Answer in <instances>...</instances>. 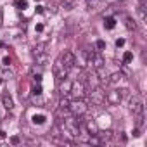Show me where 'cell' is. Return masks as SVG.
Wrapping results in <instances>:
<instances>
[{
    "instance_id": "cell-1",
    "label": "cell",
    "mask_w": 147,
    "mask_h": 147,
    "mask_svg": "<svg viewBox=\"0 0 147 147\" xmlns=\"http://www.w3.org/2000/svg\"><path fill=\"white\" fill-rule=\"evenodd\" d=\"M67 111H69L73 116L82 118V116H85V114H87V111H88V106H87V102H83L82 99H73V100H69Z\"/></svg>"
},
{
    "instance_id": "cell-2",
    "label": "cell",
    "mask_w": 147,
    "mask_h": 147,
    "mask_svg": "<svg viewBox=\"0 0 147 147\" xmlns=\"http://www.w3.org/2000/svg\"><path fill=\"white\" fill-rule=\"evenodd\" d=\"M62 128H64V131H66V133H69L71 137H78V135H80V131H82V128H80V123H78L76 116H73V114H71L69 118H64Z\"/></svg>"
},
{
    "instance_id": "cell-3",
    "label": "cell",
    "mask_w": 147,
    "mask_h": 147,
    "mask_svg": "<svg viewBox=\"0 0 147 147\" xmlns=\"http://www.w3.org/2000/svg\"><path fill=\"white\" fill-rule=\"evenodd\" d=\"M83 54H85L87 64H88L92 69H99V67L104 66V57H102L99 52H95V50H88V49H87Z\"/></svg>"
},
{
    "instance_id": "cell-4",
    "label": "cell",
    "mask_w": 147,
    "mask_h": 147,
    "mask_svg": "<svg viewBox=\"0 0 147 147\" xmlns=\"http://www.w3.org/2000/svg\"><path fill=\"white\" fill-rule=\"evenodd\" d=\"M59 59H61V62H62V66H64V69H66L67 73H69L73 67H75V64H76V57H75V54L69 52V50H66L64 54H61Z\"/></svg>"
},
{
    "instance_id": "cell-5",
    "label": "cell",
    "mask_w": 147,
    "mask_h": 147,
    "mask_svg": "<svg viewBox=\"0 0 147 147\" xmlns=\"http://www.w3.org/2000/svg\"><path fill=\"white\" fill-rule=\"evenodd\" d=\"M85 94V83L82 80H75L71 82V88H69V95H73L75 99H82Z\"/></svg>"
},
{
    "instance_id": "cell-6",
    "label": "cell",
    "mask_w": 147,
    "mask_h": 147,
    "mask_svg": "<svg viewBox=\"0 0 147 147\" xmlns=\"http://www.w3.org/2000/svg\"><path fill=\"white\" fill-rule=\"evenodd\" d=\"M123 95H125V90H111V92H107V95H106V100L111 104V106H118L121 100H123Z\"/></svg>"
},
{
    "instance_id": "cell-7",
    "label": "cell",
    "mask_w": 147,
    "mask_h": 147,
    "mask_svg": "<svg viewBox=\"0 0 147 147\" xmlns=\"http://www.w3.org/2000/svg\"><path fill=\"white\" fill-rule=\"evenodd\" d=\"M90 100H92V104L100 106V104L106 102V94H104L99 87H95V88H92V92H90Z\"/></svg>"
},
{
    "instance_id": "cell-8",
    "label": "cell",
    "mask_w": 147,
    "mask_h": 147,
    "mask_svg": "<svg viewBox=\"0 0 147 147\" xmlns=\"http://www.w3.org/2000/svg\"><path fill=\"white\" fill-rule=\"evenodd\" d=\"M54 75H55V78H57V82H61L62 78H66L67 76V71L64 69V66H62V62H61V59L57 57L55 59V62H54Z\"/></svg>"
},
{
    "instance_id": "cell-9",
    "label": "cell",
    "mask_w": 147,
    "mask_h": 147,
    "mask_svg": "<svg viewBox=\"0 0 147 147\" xmlns=\"http://www.w3.org/2000/svg\"><path fill=\"white\" fill-rule=\"evenodd\" d=\"M130 111H131V114L133 116H137V114H142L144 113V106H142V102H140V99H131V102H130Z\"/></svg>"
},
{
    "instance_id": "cell-10",
    "label": "cell",
    "mask_w": 147,
    "mask_h": 147,
    "mask_svg": "<svg viewBox=\"0 0 147 147\" xmlns=\"http://www.w3.org/2000/svg\"><path fill=\"white\" fill-rule=\"evenodd\" d=\"M69 88H71V80L62 78V80L59 82V92H61V95H62V97L69 95Z\"/></svg>"
},
{
    "instance_id": "cell-11",
    "label": "cell",
    "mask_w": 147,
    "mask_h": 147,
    "mask_svg": "<svg viewBox=\"0 0 147 147\" xmlns=\"http://www.w3.org/2000/svg\"><path fill=\"white\" fill-rule=\"evenodd\" d=\"M125 80V75L121 71H118V73H113V75L109 76V80H106L109 85H116V83H119V82H123Z\"/></svg>"
},
{
    "instance_id": "cell-12",
    "label": "cell",
    "mask_w": 147,
    "mask_h": 147,
    "mask_svg": "<svg viewBox=\"0 0 147 147\" xmlns=\"http://www.w3.org/2000/svg\"><path fill=\"white\" fill-rule=\"evenodd\" d=\"M47 49H49V43H47V42H40V43H36L35 49H33V57H35V55H40V54H45Z\"/></svg>"
},
{
    "instance_id": "cell-13",
    "label": "cell",
    "mask_w": 147,
    "mask_h": 147,
    "mask_svg": "<svg viewBox=\"0 0 147 147\" xmlns=\"http://www.w3.org/2000/svg\"><path fill=\"white\" fill-rule=\"evenodd\" d=\"M138 16H140L142 21H147V4H145V0H142L138 4Z\"/></svg>"
},
{
    "instance_id": "cell-14",
    "label": "cell",
    "mask_w": 147,
    "mask_h": 147,
    "mask_svg": "<svg viewBox=\"0 0 147 147\" xmlns=\"http://www.w3.org/2000/svg\"><path fill=\"white\" fill-rule=\"evenodd\" d=\"M2 104H4L5 109H12L14 107V100H12V97L9 94H2Z\"/></svg>"
},
{
    "instance_id": "cell-15",
    "label": "cell",
    "mask_w": 147,
    "mask_h": 147,
    "mask_svg": "<svg viewBox=\"0 0 147 147\" xmlns=\"http://www.w3.org/2000/svg\"><path fill=\"white\" fill-rule=\"evenodd\" d=\"M104 26H106L107 30H113V28L116 26V19H114L113 16H107V18L104 19Z\"/></svg>"
},
{
    "instance_id": "cell-16",
    "label": "cell",
    "mask_w": 147,
    "mask_h": 147,
    "mask_svg": "<svg viewBox=\"0 0 147 147\" xmlns=\"http://www.w3.org/2000/svg\"><path fill=\"white\" fill-rule=\"evenodd\" d=\"M76 2H78V0H62V7L66 11H71V9H75Z\"/></svg>"
},
{
    "instance_id": "cell-17",
    "label": "cell",
    "mask_w": 147,
    "mask_h": 147,
    "mask_svg": "<svg viewBox=\"0 0 147 147\" xmlns=\"http://www.w3.org/2000/svg\"><path fill=\"white\" fill-rule=\"evenodd\" d=\"M31 102H33L35 106H43V104H45V100L42 99V94H33V97H31Z\"/></svg>"
},
{
    "instance_id": "cell-18",
    "label": "cell",
    "mask_w": 147,
    "mask_h": 147,
    "mask_svg": "<svg viewBox=\"0 0 147 147\" xmlns=\"http://www.w3.org/2000/svg\"><path fill=\"white\" fill-rule=\"evenodd\" d=\"M45 119H47V118H45L43 114H35V116L31 118V123H33V125H43Z\"/></svg>"
},
{
    "instance_id": "cell-19",
    "label": "cell",
    "mask_w": 147,
    "mask_h": 147,
    "mask_svg": "<svg viewBox=\"0 0 147 147\" xmlns=\"http://www.w3.org/2000/svg\"><path fill=\"white\" fill-rule=\"evenodd\" d=\"M87 128H88L90 135H97V131H99V128H97V125H95L94 121H88V123H87Z\"/></svg>"
},
{
    "instance_id": "cell-20",
    "label": "cell",
    "mask_w": 147,
    "mask_h": 147,
    "mask_svg": "<svg viewBox=\"0 0 147 147\" xmlns=\"http://www.w3.org/2000/svg\"><path fill=\"white\" fill-rule=\"evenodd\" d=\"M102 2H104V0H87V4H88V7H90V9H95V7H99Z\"/></svg>"
},
{
    "instance_id": "cell-21",
    "label": "cell",
    "mask_w": 147,
    "mask_h": 147,
    "mask_svg": "<svg viewBox=\"0 0 147 147\" xmlns=\"http://www.w3.org/2000/svg\"><path fill=\"white\" fill-rule=\"evenodd\" d=\"M125 21H126V28H128L130 31H131V30H137V24H135V21H133L131 18H126Z\"/></svg>"
},
{
    "instance_id": "cell-22",
    "label": "cell",
    "mask_w": 147,
    "mask_h": 147,
    "mask_svg": "<svg viewBox=\"0 0 147 147\" xmlns=\"http://www.w3.org/2000/svg\"><path fill=\"white\" fill-rule=\"evenodd\" d=\"M131 61H133V54H131V52H125V54H123V62L128 64V62H131Z\"/></svg>"
},
{
    "instance_id": "cell-23",
    "label": "cell",
    "mask_w": 147,
    "mask_h": 147,
    "mask_svg": "<svg viewBox=\"0 0 147 147\" xmlns=\"http://www.w3.org/2000/svg\"><path fill=\"white\" fill-rule=\"evenodd\" d=\"M16 5H18V9H19V11H24V9L28 7V2H26V0H18Z\"/></svg>"
},
{
    "instance_id": "cell-24",
    "label": "cell",
    "mask_w": 147,
    "mask_h": 147,
    "mask_svg": "<svg viewBox=\"0 0 147 147\" xmlns=\"http://www.w3.org/2000/svg\"><path fill=\"white\" fill-rule=\"evenodd\" d=\"M95 47H97L99 50H104V49H106V42H104V40H97V42H95Z\"/></svg>"
},
{
    "instance_id": "cell-25",
    "label": "cell",
    "mask_w": 147,
    "mask_h": 147,
    "mask_svg": "<svg viewBox=\"0 0 147 147\" xmlns=\"http://www.w3.org/2000/svg\"><path fill=\"white\" fill-rule=\"evenodd\" d=\"M33 94H42V85H40V83H36V85L33 87Z\"/></svg>"
},
{
    "instance_id": "cell-26",
    "label": "cell",
    "mask_w": 147,
    "mask_h": 147,
    "mask_svg": "<svg viewBox=\"0 0 147 147\" xmlns=\"http://www.w3.org/2000/svg\"><path fill=\"white\" fill-rule=\"evenodd\" d=\"M123 45H125V38H118V40H116V47L119 49V47H123Z\"/></svg>"
},
{
    "instance_id": "cell-27",
    "label": "cell",
    "mask_w": 147,
    "mask_h": 147,
    "mask_svg": "<svg viewBox=\"0 0 147 147\" xmlns=\"http://www.w3.org/2000/svg\"><path fill=\"white\" fill-rule=\"evenodd\" d=\"M7 64H11V57H4V59H2V66L5 67Z\"/></svg>"
},
{
    "instance_id": "cell-28",
    "label": "cell",
    "mask_w": 147,
    "mask_h": 147,
    "mask_svg": "<svg viewBox=\"0 0 147 147\" xmlns=\"http://www.w3.org/2000/svg\"><path fill=\"white\" fill-rule=\"evenodd\" d=\"M36 12H38V14H43V12H45V7H43V5H36Z\"/></svg>"
},
{
    "instance_id": "cell-29",
    "label": "cell",
    "mask_w": 147,
    "mask_h": 147,
    "mask_svg": "<svg viewBox=\"0 0 147 147\" xmlns=\"http://www.w3.org/2000/svg\"><path fill=\"white\" fill-rule=\"evenodd\" d=\"M35 30H36L38 33H40V31H43V24H42V23H38V24L35 26Z\"/></svg>"
},
{
    "instance_id": "cell-30",
    "label": "cell",
    "mask_w": 147,
    "mask_h": 147,
    "mask_svg": "<svg viewBox=\"0 0 147 147\" xmlns=\"http://www.w3.org/2000/svg\"><path fill=\"white\" fill-rule=\"evenodd\" d=\"M11 144L18 145V144H19V137H12V138H11Z\"/></svg>"
},
{
    "instance_id": "cell-31",
    "label": "cell",
    "mask_w": 147,
    "mask_h": 147,
    "mask_svg": "<svg viewBox=\"0 0 147 147\" xmlns=\"http://www.w3.org/2000/svg\"><path fill=\"white\" fill-rule=\"evenodd\" d=\"M133 137H140V128H133Z\"/></svg>"
},
{
    "instance_id": "cell-32",
    "label": "cell",
    "mask_w": 147,
    "mask_h": 147,
    "mask_svg": "<svg viewBox=\"0 0 147 147\" xmlns=\"http://www.w3.org/2000/svg\"><path fill=\"white\" fill-rule=\"evenodd\" d=\"M4 47H5V43H4V42H0V49H4Z\"/></svg>"
},
{
    "instance_id": "cell-33",
    "label": "cell",
    "mask_w": 147,
    "mask_h": 147,
    "mask_svg": "<svg viewBox=\"0 0 147 147\" xmlns=\"http://www.w3.org/2000/svg\"><path fill=\"white\" fill-rule=\"evenodd\" d=\"M0 21H2V12H0Z\"/></svg>"
},
{
    "instance_id": "cell-34",
    "label": "cell",
    "mask_w": 147,
    "mask_h": 147,
    "mask_svg": "<svg viewBox=\"0 0 147 147\" xmlns=\"http://www.w3.org/2000/svg\"><path fill=\"white\" fill-rule=\"evenodd\" d=\"M0 83H2V78H0Z\"/></svg>"
},
{
    "instance_id": "cell-35",
    "label": "cell",
    "mask_w": 147,
    "mask_h": 147,
    "mask_svg": "<svg viewBox=\"0 0 147 147\" xmlns=\"http://www.w3.org/2000/svg\"><path fill=\"white\" fill-rule=\"evenodd\" d=\"M36 2H38V0H36Z\"/></svg>"
}]
</instances>
